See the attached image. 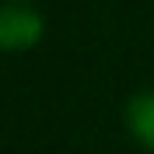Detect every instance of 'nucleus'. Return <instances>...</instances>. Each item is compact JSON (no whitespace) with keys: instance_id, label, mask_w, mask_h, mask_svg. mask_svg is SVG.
I'll use <instances>...</instances> for the list:
<instances>
[{"instance_id":"nucleus-1","label":"nucleus","mask_w":154,"mask_h":154,"mask_svg":"<svg viewBox=\"0 0 154 154\" xmlns=\"http://www.w3.org/2000/svg\"><path fill=\"white\" fill-rule=\"evenodd\" d=\"M38 38H42V14L28 0L0 4V49L4 53H25Z\"/></svg>"},{"instance_id":"nucleus-2","label":"nucleus","mask_w":154,"mask_h":154,"mask_svg":"<svg viewBox=\"0 0 154 154\" xmlns=\"http://www.w3.org/2000/svg\"><path fill=\"white\" fill-rule=\"evenodd\" d=\"M126 130L144 151L154 154V91H137L126 102Z\"/></svg>"}]
</instances>
